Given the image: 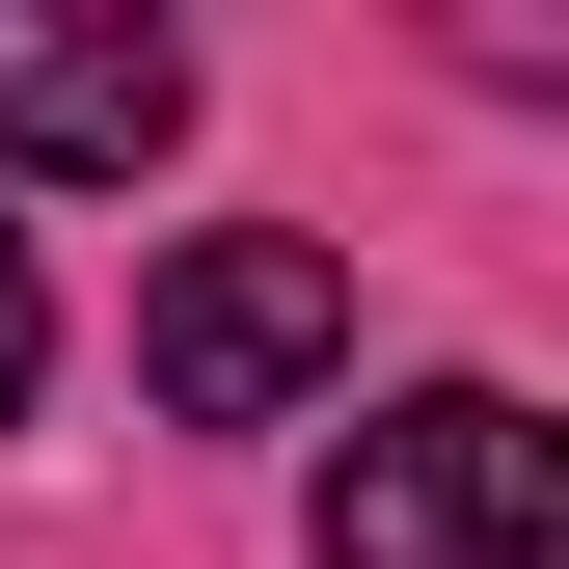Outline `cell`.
I'll return each instance as SVG.
<instances>
[{"label": "cell", "mask_w": 569, "mask_h": 569, "mask_svg": "<svg viewBox=\"0 0 569 569\" xmlns=\"http://www.w3.org/2000/svg\"><path fill=\"white\" fill-rule=\"evenodd\" d=\"M542 542H569V435L516 380H407L326 461V569H542Z\"/></svg>", "instance_id": "obj_1"}, {"label": "cell", "mask_w": 569, "mask_h": 569, "mask_svg": "<svg viewBox=\"0 0 569 569\" xmlns=\"http://www.w3.org/2000/svg\"><path fill=\"white\" fill-rule=\"evenodd\" d=\"M136 380H163L190 435H271V407H326V380H352V271H326V244H271V218H218L163 299H136Z\"/></svg>", "instance_id": "obj_2"}, {"label": "cell", "mask_w": 569, "mask_h": 569, "mask_svg": "<svg viewBox=\"0 0 569 569\" xmlns=\"http://www.w3.org/2000/svg\"><path fill=\"white\" fill-rule=\"evenodd\" d=\"M163 136H190V28H136V0H0V163L136 190Z\"/></svg>", "instance_id": "obj_3"}, {"label": "cell", "mask_w": 569, "mask_h": 569, "mask_svg": "<svg viewBox=\"0 0 569 569\" xmlns=\"http://www.w3.org/2000/svg\"><path fill=\"white\" fill-rule=\"evenodd\" d=\"M54 380V299H28V218H0V407Z\"/></svg>", "instance_id": "obj_4"}]
</instances>
